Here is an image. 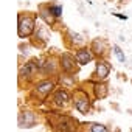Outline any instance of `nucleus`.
<instances>
[{"label":"nucleus","instance_id":"obj_1","mask_svg":"<svg viewBox=\"0 0 132 132\" xmlns=\"http://www.w3.org/2000/svg\"><path fill=\"white\" fill-rule=\"evenodd\" d=\"M33 30H34V16L20 14L19 16V36L27 37L33 33Z\"/></svg>","mask_w":132,"mask_h":132},{"label":"nucleus","instance_id":"obj_2","mask_svg":"<svg viewBox=\"0 0 132 132\" xmlns=\"http://www.w3.org/2000/svg\"><path fill=\"white\" fill-rule=\"evenodd\" d=\"M109 72H110V65L106 61H98L96 70H95V75L93 76H96L98 79H106L107 75H109Z\"/></svg>","mask_w":132,"mask_h":132},{"label":"nucleus","instance_id":"obj_3","mask_svg":"<svg viewBox=\"0 0 132 132\" xmlns=\"http://www.w3.org/2000/svg\"><path fill=\"white\" fill-rule=\"evenodd\" d=\"M34 123H36V118H34V115L31 112H23L20 115V118H19L20 127H33Z\"/></svg>","mask_w":132,"mask_h":132},{"label":"nucleus","instance_id":"obj_4","mask_svg":"<svg viewBox=\"0 0 132 132\" xmlns=\"http://www.w3.org/2000/svg\"><path fill=\"white\" fill-rule=\"evenodd\" d=\"M75 106H76V109H78L81 113H87V112L90 110V101H89V98L84 96V95L79 96V98H76Z\"/></svg>","mask_w":132,"mask_h":132},{"label":"nucleus","instance_id":"obj_5","mask_svg":"<svg viewBox=\"0 0 132 132\" xmlns=\"http://www.w3.org/2000/svg\"><path fill=\"white\" fill-rule=\"evenodd\" d=\"M90 59H92V53H90V50H87V48H82V50H79V51L76 53V62L81 64V65L89 64Z\"/></svg>","mask_w":132,"mask_h":132},{"label":"nucleus","instance_id":"obj_6","mask_svg":"<svg viewBox=\"0 0 132 132\" xmlns=\"http://www.w3.org/2000/svg\"><path fill=\"white\" fill-rule=\"evenodd\" d=\"M61 65H62V69L65 72H73L75 70V61L69 54H62L61 56Z\"/></svg>","mask_w":132,"mask_h":132},{"label":"nucleus","instance_id":"obj_7","mask_svg":"<svg viewBox=\"0 0 132 132\" xmlns=\"http://www.w3.org/2000/svg\"><path fill=\"white\" fill-rule=\"evenodd\" d=\"M51 89H53V82H50V81H44V82L37 84V87H36V93H37V95L40 93V96L44 98V96H47V95L51 92Z\"/></svg>","mask_w":132,"mask_h":132},{"label":"nucleus","instance_id":"obj_8","mask_svg":"<svg viewBox=\"0 0 132 132\" xmlns=\"http://www.w3.org/2000/svg\"><path fill=\"white\" fill-rule=\"evenodd\" d=\"M69 100H70V98H69L67 92H64V90H59V92L56 93V96H54V103H56L57 106H64Z\"/></svg>","mask_w":132,"mask_h":132},{"label":"nucleus","instance_id":"obj_9","mask_svg":"<svg viewBox=\"0 0 132 132\" xmlns=\"http://www.w3.org/2000/svg\"><path fill=\"white\" fill-rule=\"evenodd\" d=\"M40 17H42L48 25H51V23L54 22V17L51 16V13H50L48 8H42V10H40Z\"/></svg>","mask_w":132,"mask_h":132},{"label":"nucleus","instance_id":"obj_10","mask_svg":"<svg viewBox=\"0 0 132 132\" xmlns=\"http://www.w3.org/2000/svg\"><path fill=\"white\" fill-rule=\"evenodd\" d=\"M48 10L53 17H59L62 14V6H59V5H51V6H48Z\"/></svg>","mask_w":132,"mask_h":132},{"label":"nucleus","instance_id":"obj_11","mask_svg":"<svg viewBox=\"0 0 132 132\" xmlns=\"http://www.w3.org/2000/svg\"><path fill=\"white\" fill-rule=\"evenodd\" d=\"M90 132H109V129L103 124L93 123V124H90Z\"/></svg>","mask_w":132,"mask_h":132},{"label":"nucleus","instance_id":"obj_12","mask_svg":"<svg viewBox=\"0 0 132 132\" xmlns=\"http://www.w3.org/2000/svg\"><path fill=\"white\" fill-rule=\"evenodd\" d=\"M113 53H115V56H117V59L120 62H126V56L123 54V51H121V48L118 45H113Z\"/></svg>","mask_w":132,"mask_h":132},{"label":"nucleus","instance_id":"obj_13","mask_svg":"<svg viewBox=\"0 0 132 132\" xmlns=\"http://www.w3.org/2000/svg\"><path fill=\"white\" fill-rule=\"evenodd\" d=\"M113 16H117V17H120V19H123V20H126L127 17L126 16H123V14H113Z\"/></svg>","mask_w":132,"mask_h":132}]
</instances>
